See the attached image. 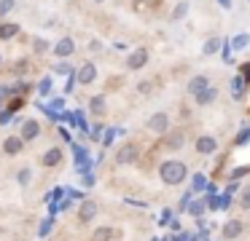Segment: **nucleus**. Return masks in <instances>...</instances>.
<instances>
[{
    "label": "nucleus",
    "instance_id": "1",
    "mask_svg": "<svg viewBox=\"0 0 250 241\" xmlns=\"http://www.w3.org/2000/svg\"><path fill=\"white\" fill-rule=\"evenodd\" d=\"M159 177L164 180V185H180V182H186V177H188V169H186V164H180V161H164V164L159 166Z\"/></svg>",
    "mask_w": 250,
    "mask_h": 241
},
{
    "label": "nucleus",
    "instance_id": "2",
    "mask_svg": "<svg viewBox=\"0 0 250 241\" xmlns=\"http://www.w3.org/2000/svg\"><path fill=\"white\" fill-rule=\"evenodd\" d=\"M137 155H140V148L132 142L121 145L119 150H116V164H132V161H137Z\"/></svg>",
    "mask_w": 250,
    "mask_h": 241
},
{
    "label": "nucleus",
    "instance_id": "3",
    "mask_svg": "<svg viewBox=\"0 0 250 241\" xmlns=\"http://www.w3.org/2000/svg\"><path fill=\"white\" fill-rule=\"evenodd\" d=\"M148 129H151L153 134H167L169 115H167V112H153V115L148 118Z\"/></svg>",
    "mask_w": 250,
    "mask_h": 241
},
{
    "label": "nucleus",
    "instance_id": "4",
    "mask_svg": "<svg viewBox=\"0 0 250 241\" xmlns=\"http://www.w3.org/2000/svg\"><path fill=\"white\" fill-rule=\"evenodd\" d=\"M73 51H76V40H73V37H60V40H57V46L51 48V54H54V56H60V59L73 56Z\"/></svg>",
    "mask_w": 250,
    "mask_h": 241
},
{
    "label": "nucleus",
    "instance_id": "5",
    "mask_svg": "<svg viewBox=\"0 0 250 241\" xmlns=\"http://www.w3.org/2000/svg\"><path fill=\"white\" fill-rule=\"evenodd\" d=\"M210 89V78L207 75H194V78L188 80V86H186V91H188L191 96H199L202 91Z\"/></svg>",
    "mask_w": 250,
    "mask_h": 241
},
{
    "label": "nucleus",
    "instance_id": "6",
    "mask_svg": "<svg viewBox=\"0 0 250 241\" xmlns=\"http://www.w3.org/2000/svg\"><path fill=\"white\" fill-rule=\"evenodd\" d=\"M146 62H148V48H137V51H132L126 56V67L129 70H143Z\"/></svg>",
    "mask_w": 250,
    "mask_h": 241
},
{
    "label": "nucleus",
    "instance_id": "7",
    "mask_svg": "<svg viewBox=\"0 0 250 241\" xmlns=\"http://www.w3.org/2000/svg\"><path fill=\"white\" fill-rule=\"evenodd\" d=\"M38 134H41V123L35 121V118H27V121L22 123V134H19V137H22L24 142H33V139H38Z\"/></svg>",
    "mask_w": 250,
    "mask_h": 241
},
{
    "label": "nucleus",
    "instance_id": "8",
    "mask_svg": "<svg viewBox=\"0 0 250 241\" xmlns=\"http://www.w3.org/2000/svg\"><path fill=\"white\" fill-rule=\"evenodd\" d=\"M242 230H245V222H239V220H229V222H223L221 236L226 241H231V239H237V236H242Z\"/></svg>",
    "mask_w": 250,
    "mask_h": 241
},
{
    "label": "nucleus",
    "instance_id": "9",
    "mask_svg": "<svg viewBox=\"0 0 250 241\" xmlns=\"http://www.w3.org/2000/svg\"><path fill=\"white\" fill-rule=\"evenodd\" d=\"M94 214H97V204L92 198H86L78 209V222H89V220H94Z\"/></svg>",
    "mask_w": 250,
    "mask_h": 241
},
{
    "label": "nucleus",
    "instance_id": "10",
    "mask_svg": "<svg viewBox=\"0 0 250 241\" xmlns=\"http://www.w3.org/2000/svg\"><path fill=\"white\" fill-rule=\"evenodd\" d=\"M94 78H97V67H94L92 62L81 64V70H78V83H81V86H89Z\"/></svg>",
    "mask_w": 250,
    "mask_h": 241
},
{
    "label": "nucleus",
    "instance_id": "11",
    "mask_svg": "<svg viewBox=\"0 0 250 241\" xmlns=\"http://www.w3.org/2000/svg\"><path fill=\"white\" fill-rule=\"evenodd\" d=\"M22 145H24L22 137H6V142H3V150H6L8 155H19V153H22Z\"/></svg>",
    "mask_w": 250,
    "mask_h": 241
},
{
    "label": "nucleus",
    "instance_id": "12",
    "mask_svg": "<svg viewBox=\"0 0 250 241\" xmlns=\"http://www.w3.org/2000/svg\"><path fill=\"white\" fill-rule=\"evenodd\" d=\"M60 161H62V150L60 148H49L43 153V158H41V164H43V166H57Z\"/></svg>",
    "mask_w": 250,
    "mask_h": 241
},
{
    "label": "nucleus",
    "instance_id": "13",
    "mask_svg": "<svg viewBox=\"0 0 250 241\" xmlns=\"http://www.w3.org/2000/svg\"><path fill=\"white\" fill-rule=\"evenodd\" d=\"M196 150H199V153H215L218 150L215 137H199L196 139Z\"/></svg>",
    "mask_w": 250,
    "mask_h": 241
},
{
    "label": "nucleus",
    "instance_id": "14",
    "mask_svg": "<svg viewBox=\"0 0 250 241\" xmlns=\"http://www.w3.org/2000/svg\"><path fill=\"white\" fill-rule=\"evenodd\" d=\"M194 99H196V105H210V102H215V99H218V89H212V86H210V89L202 91V94H199V96H194Z\"/></svg>",
    "mask_w": 250,
    "mask_h": 241
},
{
    "label": "nucleus",
    "instance_id": "15",
    "mask_svg": "<svg viewBox=\"0 0 250 241\" xmlns=\"http://www.w3.org/2000/svg\"><path fill=\"white\" fill-rule=\"evenodd\" d=\"M17 32H19V24L6 21V24H0V40H8V37H14Z\"/></svg>",
    "mask_w": 250,
    "mask_h": 241
},
{
    "label": "nucleus",
    "instance_id": "16",
    "mask_svg": "<svg viewBox=\"0 0 250 241\" xmlns=\"http://www.w3.org/2000/svg\"><path fill=\"white\" fill-rule=\"evenodd\" d=\"M89 110L94 112V115H103L105 112V96H92V99H89Z\"/></svg>",
    "mask_w": 250,
    "mask_h": 241
},
{
    "label": "nucleus",
    "instance_id": "17",
    "mask_svg": "<svg viewBox=\"0 0 250 241\" xmlns=\"http://www.w3.org/2000/svg\"><path fill=\"white\" fill-rule=\"evenodd\" d=\"M164 145H167L169 150H178V148H183V145H186V137L180 131H175V134H169V139Z\"/></svg>",
    "mask_w": 250,
    "mask_h": 241
},
{
    "label": "nucleus",
    "instance_id": "18",
    "mask_svg": "<svg viewBox=\"0 0 250 241\" xmlns=\"http://www.w3.org/2000/svg\"><path fill=\"white\" fill-rule=\"evenodd\" d=\"M221 46H223V40H221V37H210V40L205 43V48H202V54H207V56H212V54H215Z\"/></svg>",
    "mask_w": 250,
    "mask_h": 241
},
{
    "label": "nucleus",
    "instance_id": "19",
    "mask_svg": "<svg viewBox=\"0 0 250 241\" xmlns=\"http://www.w3.org/2000/svg\"><path fill=\"white\" fill-rule=\"evenodd\" d=\"M113 239V228H97L94 230V241H110Z\"/></svg>",
    "mask_w": 250,
    "mask_h": 241
},
{
    "label": "nucleus",
    "instance_id": "20",
    "mask_svg": "<svg viewBox=\"0 0 250 241\" xmlns=\"http://www.w3.org/2000/svg\"><path fill=\"white\" fill-rule=\"evenodd\" d=\"M17 180H19V185H30L33 182V169H19Z\"/></svg>",
    "mask_w": 250,
    "mask_h": 241
},
{
    "label": "nucleus",
    "instance_id": "21",
    "mask_svg": "<svg viewBox=\"0 0 250 241\" xmlns=\"http://www.w3.org/2000/svg\"><path fill=\"white\" fill-rule=\"evenodd\" d=\"M33 48H35V54H46V51H49V40H43V37H35V40H33Z\"/></svg>",
    "mask_w": 250,
    "mask_h": 241
},
{
    "label": "nucleus",
    "instance_id": "22",
    "mask_svg": "<svg viewBox=\"0 0 250 241\" xmlns=\"http://www.w3.org/2000/svg\"><path fill=\"white\" fill-rule=\"evenodd\" d=\"M186 14H188V3H178L175 11H172V19H183Z\"/></svg>",
    "mask_w": 250,
    "mask_h": 241
},
{
    "label": "nucleus",
    "instance_id": "23",
    "mask_svg": "<svg viewBox=\"0 0 250 241\" xmlns=\"http://www.w3.org/2000/svg\"><path fill=\"white\" fill-rule=\"evenodd\" d=\"M248 142H250V129H242L237 134V139H234V145H248Z\"/></svg>",
    "mask_w": 250,
    "mask_h": 241
},
{
    "label": "nucleus",
    "instance_id": "24",
    "mask_svg": "<svg viewBox=\"0 0 250 241\" xmlns=\"http://www.w3.org/2000/svg\"><path fill=\"white\" fill-rule=\"evenodd\" d=\"M8 11H14V0H0V16H6Z\"/></svg>",
    "mask_w": 250,
    "mask_h": 241
},
{
    "label": "nucleus",
    "instance_id": "25",
    "mask_svg": "<svg viewBox=\"0 0 250 241\" xmlns=\"http://www.w3.org/2000/svg\"><path fill=\"white\" fill-rule=\"evenodd\" d=\"M234 99H242V78L234 80Z\"/></svg>",
    "mask_w": 250,
    "mask_h": 241
},
{
    "label": "nucleus",
    "instance_id": "26",
    "mask_svg": "<svg viewBox=\"0 0 250 241\" xmlns=\"http://www.w3.org/2000/svg\"><path fill=\"white\" fill-rule=\"evenodd\" d=\"M239 206H242V209H250V187L242 193V198H239Z\"/></svg>",
    "mask_w": 250,
    "mask_h": 241
},
{
    "label": "nucleus",
    "instance_id": "27",
    "mask_svg": "<svg viewBox=\"0 0 250 241\" xmlns=\"http://www.w3.org/2000/svg\"><path fill=\"white\" fill-rule=\"evenodd\" d=\"M205 180H207L205 174H196V177H194V187H202V185H205Z\"/></svg>",
    "mask_w": 250,
    "mask_h": 241
},
{
    "label": "nucleus",
    "instance_id": "28",
    "mask_svg": "<svg viewBox=\"0 0 250 241\" xmlns=\"http://www.w3.org/2000/svg\"><path fill=\"white\" fill-rule=\"evenodd\" d=\"M202 209H205V204H199V201H196V204H191V214H199Z\"/></svg>",
    "mask_w": 250,
    "mask_h": 241
},
{
    "label": "nucleus",
    "instance_id": "29",
    "mask_svg": "<svg viewBox=\"0 0 250 241\" xmlns=\"http://www.w3.org/2000/svg\"><path fill=\"white\" fill-rule=\"evenodd\" d=\"M242 174H248V166H239V169H237V171H234V174H231V177H234V180H237V177H242Z\"/></svg>",
    "mask_w": 250,
    "mask_h": 241
},
{
    "label": "nucleus",
    "instance_id": "30",
    "mask_svg": "<svg viewBox=\"0 0 250 241\" xmlns=\"http://www.w3.org/2000/svg\"><path fill=\"white\" fill-rule=\"evenodd\" d=\"M137 91H140V94H148V91H151V83H140V86H137Z\"/></svg>",
    "mask_w": 250,
    "mask_h": 241
},
{
    "label": "nucleus",
    "instance_id": "31",
    "mask_svg": "<svg viewBox=\"0 0 250 241\" xmlns=\"http://www.w3.org/2000/svg\"><path fill=\"white\" fill-rule=\"evenodd\" d=\"M3 94H6V91H0V99H3Z\"/></svg>",
    "mask_w": 250,
    "mask_h": 241
},
{
    "label": "nucleus",
    "instance_id": "32",
    "mask_svg": "<svg viewBox=\"0 0 250 241\" xmlns=\"http://www.w3.org/2000/svg\"><path fill=\"white\" fill-rule=\"evenodd\" d=\"M94 3H105V0H94Z\"/></svg>",
    "mask_w": 250,
    "mask_h": 241
}]
</instances>
